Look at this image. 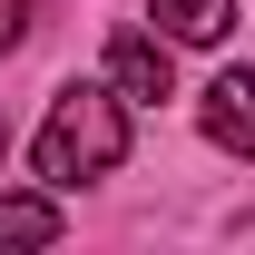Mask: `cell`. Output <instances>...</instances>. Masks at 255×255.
<instances>
[{
    "mask_svg": "<svg viewBox=\"0 0 255 255\" xmlns=\"http://www.w3.org/2000/svg\"><path fill=\"white\" fill-rule=\"evenodd\" d=\"M128 157V108L118 89H98V79H69L49 98V128H39V177L49 187H89L108 167Z\"/></svg>",
    "mask_w": 255,
    "mask_h": 255,
    "instance_id": "1",
    "label": "cell"
},
{
    "mask_svg": "<svg viewBox=\"0 0 255 255\" xmlns=\"http://www.w3.org/2000/svg\"><path fill=\"white\" fill-rule=\"evenodd\" d=\"M20 30H30V0H0V49H20Z\"/></svg>",
    "mask_w": 255,
    "mask_h": 255,
    "instance_id": "6",
    "label": "cell"
},
{
    "mask_svg": "<svg viewBox=\"0 0 255 255\" xmlns=\"http://www.w3.org/2000/svg\"><path fill=\"white\" fill-rule=\"evenodd\" d=\"M59 196H0V246H59Z\"/></svg>",
    "mask_w": 255,
    "mask_h": 255,
    "instance_id": "5",
    "label": "cell"
},
{
    "mask_svg": "<svg viewBox=\"0 0 255 255\" xmlns=\"http://www.w3.org/2000/svg\"><path fill=\"white\" fill-rule=\"evenodd\" d=\"M167 39H187V49H216L226 30H236V0H157Z\"/></svg>",
    "mask_w": 255,
    "mask_h": 255,
    "instance_id": "4",
    "label": "cell"
},
{
    "mask_svg": "<svg viewBox=\"0 0 255 255\" xmlns=\"http://www.w3.org/2000/svg\"><path fill=\"white\" fill-rule=\"evenodd\" d=\"M108 89H118V98H167V39L118 30V39H108Z\"/></svg>",
    "mask_w": 255,
    "mask_h": 255,
    "instance_id": "3",
    "label": "cell"
},
{
    "mask_svg": "<svg viewBox=\"0 0 255 255\" xmlns=\"http://www.w3.org/2000/svg\"><path fill=\"white\" fill-rule=\"evenodd\" d=\"M206 137L236 147V157H255V69H226L206 89Z\"/></svg>",
    "mask_w": 255,
    "mask_h": 255,
    "instance_id": "2",
    "label": "cell"
}]
</instances>
